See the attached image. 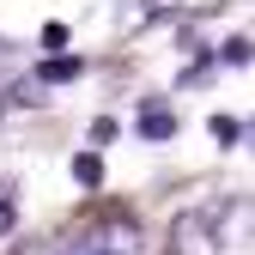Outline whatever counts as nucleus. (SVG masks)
<instances>
[{"mask_svg":"<svg viewBox=\"0 0 255 255\" xmlns=\"http://www.w3.org/2000/svg\"><path fill=\"white\" fill-rule=\"evenodd\" d=\"M170 255H255V201L207 195L170 225Z\"/></svg>","mask_w":255,"mask_h":255,"instance_id":"1","label":"nucleus"},{"mask_svg":"<svg viewBox=\"0 0 255 255\" xmlns=\"http://www.w3.org/2000/svg\"><path fill=\"white\" fill-rule=\"evenodd\" d=\"M67 255H146V231H140L134 213H98L67 243Z\"/></svg>","mask_w":255,"mask_h":255,"instance_id":"2","label":"nucleus"},{"mask_svg":"<svg viewBox=\"0 0 255 255\" xmlns=\"http://www.w3.org/2000/svg\"><path fill=\"white\" fill-rule=\"evenodd\" d=\"M170 134H176V116H170L164 104L140 110V140H170Z\"/></svg>","mask_w":255,"mask_h":255,"instance_id":"3","label":"nucleus"},{"mask_svg":"<svg viewBox=\"0 0 255 255\" xmlns=\"http://www.w3.org/2000/svg\"><path fill=\"white\" fill-rule=\"evenodd\" d=\"M73 182H79V188H104V164H98V152H79V158H73Z\"/></svg>","mask_w":255,"mask_h":255,"instance_id":"4","label":"nucleus"},{"mask_svg":"<svg viewBox=\"0 0 255 255\" xmlns=\"http://www.w3.org/2000/svg\"><path fill=\"white\" fill-rule=\"evenodd\" d=\"M219 61H225V67H249V61H255V43L249 37H231L225 49H219Z\"/></svg>","mask_w":255,"mask_h":255,"instance_id":"5","label":"nucleus"},{"mask_svg":"<svg viewBox=\"0 0 255 255\" xmlns=\"http://www.w3.org/2000/svg\"><path fill=\"white\" fill-rule=\"evenodd\" d=\"M37 79H43V85H67V79H79V61H43Z\"/></svg>","mask_w":255,"mask_h":255,"instance_id":"6","label":"nucleus"},{"mask_svg":"<svg viewBox=\"0 0 255 255\" xmlns=\"http://www.w3.org/2000/svg\"><path fill=\"white\" fill-rule=\"evenodd\" d=\"M213 140H243V128L231 116H213Z\"/></svg>","mask_w":255,"mask_h":255,"instance_id":"7","label":"nucleus"},{"mask_svg":"<svg viewBox=\"0 0 255 255\" xmlns=\"http://www.w3.org/2000/svg\"><path fill=\"white\" fill-rule=\"evenodd\" d=\"M12 255H67V243H18Z\"/></svg>","mask_w":255,"mask_h":255,"instance_id":"8","label":"nucleus"},{"mask_svg":"<svg viewBox=\"0 0 255 255\" xmlns=\"http://www.w3.org/2000/svg\"><path fill=\"white\" fill-rule=\"evenodd\" d=\"M6 73H12V43L0 37V79H6Z\"/></svg>","mask_w":255,"mask_h":255,"instance_id":"9","label":"nucleus"},{"mask_svg":"<svg viewBox=\"0 0 255 255\" xmlns=\"http://www.w3.org/2000/svg\"><path fill=\"white\" fill-rule=\"evenodd\" d=\"M0 231H12V201L0 195Z\"/></svg>","mask_w":255,"mask_h":255,"instance_id":"10","label":"nucleus"},{"mask_svg":"<svg viewBox=\"0 0 255 255\" xmlns=\"http://www.w3.org/2000/svg\"><path fill=\"white\" fill-rule=\"evenodd\" d=\"M243 146H249V152H255V116H249V122H243Z\"/></svg>","mask_w":255,"mask_h":255,"instance_id":"11","label":"nucleus"}]
</instances>
